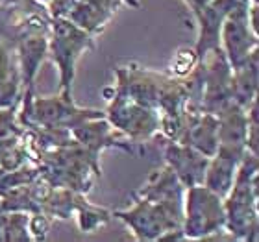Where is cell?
Instances as JSON below:
<instances>
[{"label":"cell","mask_w":259,"mask_h":242,"mask_svg":"<svg viewBox=\"0 0 259 242\" xmlns=\"http://www.w3.org/2000/svg\"><path fill=\"white\" fill-rule=\"evenodd\" d=\"M257 156L244 152L230 192L224 196V231L237 240H257Z\"/></svg>","instance_id":"obj_1"},{"label":"cell","mask_w":259,"mask_h":242,"mask_svg":"<svg viewBox=\"0 0 259 242\" xmlns=\"http://www.w3.org/2000/svg\"><path fill=\"white\" fill-rule=\"evenodd\" d=\"M111 216L124 222L137 240H184L182 216L159 202L137 194L128 209L115 211Z\"/></svg>","instance_id":"obj_2"},{"label":"cell","mask_w":259,"mask_h":242,"mask_svg":"<svg viewBox=\"0 0 259 242\" xmlns=\"http://www.w3.org/2000/svg\"><path fill=\"white\" fill-rule=\"evenodd\" d=\"M21 113H17V120L24 129L30 128H61L74 129L81 122L91 119L106 117L98 109L78 108L72 102V96L58 94V96H35L30 100H21Z\"/></svg>","instance_id":"obj_3"},{"label":"cell","mask_w":259,"mask_h":242,"mask_svg":"<svg viewBox=\"0 0 259 242\" xmlns=\"http://www.w3.org/2000/svg\"><path fill=\"white\" fill-rule=\"evenodd\" d=\"M95 46V35L76 26L67 17L50 19L49 54L60 70V92L70 96V87L74 81L76 61L87 50Z\"/></svg>","instance_id":"obj_4"},{"label":"cell","mask_w":259,"mask_h":242,"mask_svg":"<svg viewBox=\"0 0 259 242\" xmlns=\"http://www.w3.org/2000/svg\"><path fill=\"white\" fill-rule=\"evenodd\" d=\"M224 198L205 187H187L184 196V238H207L224 231Z\"/></svg>","instance_id":"obj_5"},{"label":"cell","mask_w":259,"mask_h":242,"mask_svg":"<svg viewBox=\"0 0 259 242\" xmlns=\"http://www.w3.org/2000/svg\"><path fill=\"white\" fill-rule=\"evenodd\" d=\"M106 119L115 129H119L137 144H143L145 140H150L154 135L159 133V111L137 104L120 92L113 94Z\"/></svg>","instance_id":"obj_6"},{"label":"cell","mask_w":259,"mask_h":242,"mask_svg":"<svg viewBox=\"0 0 259 242\" xmlns=\"http://www.w3.org/2000/svg\"><path fill=\"white\" fill-rule=\"evenodd\" d=\"M202 70V109L207 113H221L232 98V65L221 46L205 52L198 61Z\"/></svg>","instance_id":"obj_7"},{"label":"cell","mask_w":259,"mask_h":242,"mask_svg":"<svg viewBox=\"0 0 259 242\" xmlns=\"http://www.w3.org/2000/svg\"><path fill=\"white\" fill-rule=\"evenodd\" d=\"M221 49L232 69L243 65L257 49V33L248 24V10L233 11L221 28Z\"/></svg>","instance_id":"obj_8"},{"label":"cell","mask_w":259,"mask_h":242,"mask_svg":"<svg viewBox=\"0 0 259 242\" xmlns=\"http://www.w3.org/2000/svg\"><path fill=\"white\" fill-rule=\"evenodd\" d=\"M163 156H165L167 167H170V170L176 174V178L185 188L204 183L209 157L204 156L202 152L194 150L193 146L184 144L180 140H167L163 148Z\"/></svg>","instance_id":"obj_9"},{"label":"cell","mask_w":259,"mask_h":242,"mask_svg":"<svg viewBox=\"0 0 259 242\" xmlns=\"http://www.w3.org/2000/svg\"><path fill=\"white\" fill-rule=\"evenodd\" d=\"M176 140L193 146L204 156L213 157L219 148V117L204 109H187L184 128Z\"/></svg>","instance_id":"obj_10"},{"label":"cell","mask_w":259,"mask_h":242,"mask_svg":"<svg viewBox=\"0 0 259 242\" xmlns=\"http://www.w3.org/2000/svg\"><path fill=\"white\" fill-rule=\"evenodd\" d=\"M244 152L226 150V148H217L215 156L209 157L207 168H205L204 183L205 187L224 198L233 185L235 174H237L239 163L243 159Z\"/></svg>","instance_id":"obj_11"},{"label":"cell","mask_w":259,"mask_h":242,"mask_svg":"<svg viewBox=\"0 0 259 242\" xmlns=\"http://www.w3.org/2000/svg\"><path fill=\"white\" fill-rule=\"evenodd\" d=\"M219 117V148L235 152H246V133H248V115L239 104L230 102Z\"/></svg>","instance_id":"obj_12"},{"label":"cell","mask_w":259,"mask_h":242,"mask_svg":"<svg viewBox=\"0 0 259 242\" xmlns=\"http://www.w3.org/2000/svg\"><path fill=\"white\" fill-rule=\"evenodd\" d=\"M257 54L255 49L243 65L232 69V98L244 109L257 100Z\"/></svg>","instance_id":"obj_13"},{"label":"cell","mask_w":259,"mask_h":242,"mask_svg":"<svg viewBox=\"0 0 259 242\" xmlns=\"http://www.w3.org/2000/svg\"><path fill=\"white\" fill-rule=\"evenodd\" d=\"M74 216L78 220V227H80L83 233H93L97 231L98 227H102L108 224V220L111 218V213L104 207H98V205L89 204L83 196L80 198L78 205H76Z\"/></svg>","instance_id":"obj_14"},{"label":"cell","mask_w":259,"mask_h":242,"mask_svg":"<svg viewBox=\"0 0 259 242\" xmlns=\"http://www.w3.org/2000/svg\"><path fill=\"white\" fill-rule=\"evenodd\" d=\"M17 109L19 104L0 109V148H8L24 137V128L17 120Z\"/></svg>","instance_id":"obj_15"},{"label":"cell","mask_w":259,"mask_h":242,"mask_svg":"<svg viewBox=\"0 0 259 242\" xmlns=\"http://www.w3.org/2000/svg\"><path fill=\"white\" fill-rule=\"evenodd\" d=\"M21 89L22 81L19 67L15 70H11V72H8V74L0 76V109L11 108V106L21 102Z\"/></svg>","instance_id":"obj_16"},{"label":"cell","mask_w":259,"mask_h":242,"mask_svg":"<svg viewBox=\"0 0 259 242\" xmlns=\"http://www.w3.org/2000/svg\"><path fill=\"white\" fill-rule=\"evenodd\" d=\"M19 65L13 60V50L8 46L6 43L0 41V76L8 74L11 70H15Z\"/></svg>","instance_id":"obj_17"}]
</instances>
